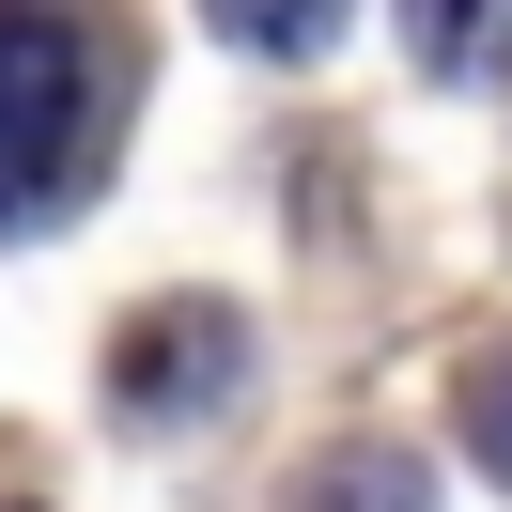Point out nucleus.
Listing matches in <instances>:
<instances>
[{
	"mask_svg": "<svg viewBox=\"0 0 512 512\" xmlns=\"http://www.w3.org/2000/svg\"><path fill=\"white\" fill-rule=\"evenodd\" d=\"M450 419H466V466L512 497V342H481L466 357V388H450Z\"/></svg>",
	"mask_w": 512,
	"mask_h": 512,
	"instance_id": "423d86ee",
	"label": "nucleus"
},
{
	"mask_svg": "<svg viewBox=\"0 0 512 512\" xmlns=\"http://www.w3.org/2000/svg\"><path fill=\"white\" fill-rule=\"evenodd\" d=\"M94 109H109V47L63 0H0V218H47L94 171V140H109Z\"/></svg>",
	"mask_w": 512,
	"mask_h": 512,
	"instance_id": "f257e3e1",
	"label": "nucleus"
},
{
	"mask_svg": "<svg viewBox=\"0 0 512 512\" xmlns=\"http://www.w3.org/2000/svg\"><path fill=\"white\" fill-rule=\"evenodd\" d=\"M218 388H233V311H156V326H125V419L218 404Z\"/></svg>",
	"mask_w": 512,
	"mask_h": 512,
	"instance_id": "f03ea898",
	"label": "nucleus"
},
{
	"mask_svg": "<svg viewBox=\"0 0 512 512\" xmlns=\"http://www.w3.org/2000/svg\"><path fill=\"white\" fill-rule=\"evenodd\" d=\"M295 512H435V497H419L404 450H326V466L295 481Z\"/></svg>",
	"mask_w": 512,
	"mask_h": 512,
	"instance_id": "20e7f679",
	"label": "nucleus"
},
{
	"mask_svg": "<svg viewBox=\"0 0 512 512\" xmlns=\"http://www.w3.org/2000/svg\"><path fill=\"white\" fill-rule=\"evenodd\" d=\"M202 32L249 47V63H311V47L342 32V0H202Z\"/></svg>",
	"mask_w": 512,
	"mask_h": 512,
	"instance_id": "7ed1b4c3",
	"label": "nucleus"
},
{
	"mask_svg": "<svg viewBox=\"0 0 512 512\" xmlns=\"http://www.w3.org/2000/svg\"><path fill=\"white\" fill-rule=\"evenodd\" d=\"M404 32H419L435 78H481V63L512 47V0H404Z\"/></svg>",
	"mask_w": 512,
	"mask_h": 512,
	"instance_id": "39448f33",
	"label": "nucleus"
}]
</instances>
